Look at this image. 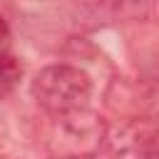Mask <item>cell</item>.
<instances>
[{"label": "cell", "mask_w": 159, "mask_h": 159, "mask_svg": "<svg viewBox=\"0 0 159 159\" xmlns=\"http://www.w3.org/2000/svg\"><path fill=\"white\" fill-rule=\"evenodd\" d=\"M92 159H139L137 139L132 127H122L117 132H107L94 149Z\"/></svg>", "instance_id": "7a4b0ae2"}, {"label": "cell", "mask_w": 159, "mask_h": 159, "mask_svg": "<svg viewBox=\"0 0 159 159\" xmlns=\"http://www.w3.org/2000/svg\"><path fill=\"white\" fill-rule=\"evenodd\" d=\"M22 65L12 52H0V99H5L20 82Z\"/></svg>", "instance_id": "3957f363"}, {"label": "cell", "mask_w": 159, "mask_h": 159, "mask_svg": "<svg viewBox=\"0 0 159 159\" xmlns=\"http://www.w3.org/2000/svg\"><path fill=\"white\" fill-rule=\"evenodd\" d=\"M0 52H10V30L2 15H0Z\"/></svg>", "instance_id": "277c9868"}, {"label": "cell", "mask_w": 159, "mask_h": 159, "mask_svg": "<svg viewBox=\"0 0 159 159\" xmlns=\"http://www.w3.org/2000/svg\"><path fill=\"white\" fill-rule=\"evenodd\" d=\"M30 94L40 109L60 119V117L87 109L92 97V80L84 70L67 62H57V65L42 67L32 77Z\"/></svg>", "instance_id": "6da1fadb"}]
</instances>
